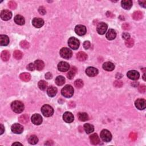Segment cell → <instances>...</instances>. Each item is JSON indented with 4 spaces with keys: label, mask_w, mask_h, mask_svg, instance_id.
<instances>
[{
    "label": "cell",
    "mask_w": 146,
    "mask_h": 146,
    "mask_svg": "<svg viewBox=\"0 0 146 146\" xmlns=\"http://www.w3.org/2000/svg\"><path fill=\"white\" fill-rule=\"evenodd\" d=\"M12 109L15 113H21L24 110V104L22 102L18 101H15L12 102L11 104Z\"/></svg>",
    "instance_id": "cell-1"
},
{
    "label": "cell",
    "mask_w": 146,
    "mask_h": 146,
    "mask_svg": "<svg viewBox=\"0 0 146 146\" xmlns=\"http://www.w3.org/2000/svg\"><path fill=\"white\" fill-rule=\"evenodd\" d=\"M61 93L66 98H71L74 94V88L71 85H66L62 89Z\"/></svg>",
    "instance_id": "cell-2"
},
{
    "label": "cell",
    "mask_w": 146,
    "mask_h": 146,
    "mask_svg": "<svg viewBox=\"0 0 146 146\" xmlns=\"http://www.w3.org/2000/svg\"><path fill=\"white\" fill-rule=\"evenodd\" d=\"M41 112L45 117H50L54 113V110L48 104H45L41 108Z\"/></svg>",
    "instance_id": "cell-3"
},
{
    "label": "cell",
    "mask_w": 146,
    "mask_h": 146,
    "mask_svg": "<svg viewBox=\"0 0 146 146\" xmlns=\"http://www.w3.org/2000/svg\"><path fill=\"white\" fill-rule=\"evenodd\" d=\"M69 47L73 50H77L79 47L80 43L79 40L75 37H71L68 40Z\"/></svg>",
    "instance_id": "cell-4"
},
{
    "label": "cell",
    "mask_w": 146,
    "mask_h": 146,
    "mask_svg": "<svg viewBox=\"0 0 146 146\" xmlns=\"http://www.w3.org/2000/svg\"><path fill=\"white\" fill-rule=\"evenodd\" d=\"M101 139L105 142H109L112 139V135L107 129H103L101 132Z\"/></svg>",
    "instance_id": "cell-5"
},
{
    "label": "cell",
    "mask_w": 146,
    "mask_h": 146,
    "mask_svg": "<svg viewBox=\"0 0 146 146\" xmlns=\"http://www.w3.org/2000/svg\"><path fill=\"white\" fill-rule=\"evenodd\" d=\"M60 55L63 58L70 59L72 56V51L69 48L63 47L60 50Z\"/></svg>",
    "instance_id": "cell-6"
},
{
    "label": "cell",
    "mask_w": 146,
    "mask_h": 146,
    "mask_svg": "<svg viewBox=\"0 0 146 146\" xmlns=\"http://www.w3.org/2000/svg\"><path fill=\"white\" fill-rule=\"evenodd\" d=\"M107 29V25L104 22L99 23L96 27V30L99 34L103 35L106 33Z\"/></svg>",
    "instance_id": "cell-7"
},
{
    "label": "cell",
    "mask_w": 146,
    "mask_h": 146,
    "mask_svg": "<svg viewBox=\"0 0 146 146\" xmlns=\"http://www.w3.org/2000/svg\"><path fill=\"white\" fill-rule=\"evenodd\" d=\"M11 129L13 132H14V134H20L22 133L23 131V126L20 124L18 123H15L13 124Z\"/></svg>",
    "instance_id": "cell-8"
},
{
    "label": "cell",
    "mask_w": 146,
    "mask_h": 146,
    "mask_svg": "<svg viewBox=\"0 0 146 146\" xmlns=\"http://www.w3.org/2000/svg\"><path fill=\"white\" fill-rule=\"evenodd\" d=\"M1 18L4 21H8L11 19L12 17V12L9 10H3L1 12Z\"/></svg>",
    "instance_id": "cell-9"
},
{
    "label": "cell",
    "mask_w": 146,
    "mask_h": 146,
    "mask_svg": "<svg viewBox=\"0 0 146 146\" xmlns=\"http://www.w3.org/2000/svg\"><path fill=\"white\" fill-rule=\"evenodd\" d=\"M135 106L138 110H143L145 109L146 103L144 99H137L135 102Z\"/></svg>",
    "instance_id": "cell-10"
},
{
    "label": "cell",
    "mask_w": 146,
    "mask_h": 146,
    "mask_svg": "<svg viewBox=\"0 0 146 146\" xmlns=\"http://www.w3.org/2000/svg\"><path fill=\"white\" fill-rule=\"evenodd\" d=\"M75 31L77 35L79 36H84L86 33V28L83 25H78L75 28Z\"/></svg>",
    "instance_id": "cell-11"
},
{
    "label": "cell",
    "mask_w": 146,
    "mask_h": 146,
    "mask_svg": "<svg viewBox=\"0 0 146 146\" xmlns=\"http://www.w3.org/2000/svg\"><path fill=\"white\" fill-rule=\"evenodd\" d=\"M98 70L93 67H88L86 70V73L90 77H95L98 74Z\"/></svg>",
    "instance_id": "cell-12"
},
{
    "label": "cell",
    "mask_w": 146,
    "mask_h": 146,
    "mask_svg": "<svg viewBox=\"0 0 146 146\" xmlns=\"http://www.w3.org/2000/svg\"><path fill=\"white\" fill-rule=\"evenodd\" d=\"M127 75V77L129 79L134 80H137L140 77L139 73L135 70H130V71H128Z\"/></svg>",
    "instance_id": "cell-13"
},
{
    "label": "cell",
    "mask_w": 146,
    "mask_h": 146,
    "mask_svg": "<svg viewBox=\"0 0 146 146\" xmlns=\"http://www.w3.org/2000/svg\"><path fill=\"white\" fill-rule=\"evenodd\" d=\"M58 69L60 71L66 72L70 69V65L66 62L62 61L58 63Z\"/></svg>",
    "instance_id": "cell-14"
},
{
    "label": "cell",
    "mask_w": 146,
    "mask_h": 146,
    "mask_svg": "<svg viewBox=\"0 0 146 146\" xmlns=\"http://www.w3.org/2000/svg\"><path fill=\"white\" fill-rule=\"evenodd\" d=\"M31 119L32 123L36 125H40L42 122V118L41 115L38 114V113H36L32 116Z\"/></svg>",
    "instance_id": "cell-15"
},
{
    "label": "cell",
    "mask_w": 146,
    "mask_h": 146,
    "mask_svg": "<svg viewBox=\"0 0 146 146\" xmlns=\"http://www.w3.org/2000/svg\"><path fill=\"white\" fill-rule=\"evenodd\" d=\"M33 25L37 28H40L44 25V21L40 18H34L32 21Z\"/></svg>",
    "instance_id": "cell-16"
},
{
    "label": "cell",
    "mask_w": 146,
    "mask_h": 146,
    "mask_svg": "<svg viewBox=\"0 0 146 146\" xmlns=\"http://www.w3.org/2000/svg\"><path fill=\"white\" fill-rule=\"evenodd\" d=\"M63 119L64 121L66 123H71L74 119V116H73L72 113L70 112H66L64 113L63 115Z\"/></svg>",
    "instance_id": "cell-17"
},
{
    "label": "cell",
    "mask_w": 146,
    "mask_h": 146,
    "mask_svg": "<svg viewBox=\"0 0 146 146\" xmlns=\"http://www.w3.org/2000/svg\"><path fill=\"white\" fill-rule=\"evenodd\" d=\"M103 68L104 70H106V71H111L114 70L115 66L112 62H105V63H104L103 64Z\"/></svg>",
    "instance_id": "cell-18"
},
{
    "label": "cell",
    "mask_w": 146,
    "mask_h": 146,
    "mask_svg": "<svg viewBox=\"0 0 146 146\" xmlns=\"http://www.w3.org/2000/svg\"><path fill=\"white\" fill-rule=\"evenodd\" d=\"M121 5L123 9L129 10L132 6V1L131 0H124L121 2Z\"/></svg>",
    "instance_id": "cell-19"
},
{
    "label": "cell",
    "mask_w": 146,
    "mask_h": 146,
    "mask_svg": "<svg viewBox=\"0 0 146 146\" xmlns=\"http://www.w3.org/2000/svg\"><path fill=\"white\" fill-rule=\"evenodd\" d=\"M9 43V38L6 35H1L0 36V44L1 46H7Z\"/></svg>",
    "instance_id": "cell-20"
},
{
    "label": "cell",
    "mask_w": 146,
    "mask_h": 146,
    "mask_svg": "<svg viewBox=\"0 0 146 146\" xmlns=\"http://www.w3.org/2000/svg\"><path fill=\"white\" fill-rule=\"evenodd\" d=\"M47 95L50 97H54L57 93V88L54 86H50L47 90Z\"/></svg>",
    "instance_id": "cell-21"
},
{
    "label": "cell",
    "mask_w": 146,
    "mask_h": 146,
    "mask_svg": "<svg viewBox=\"0 0 146 146\" xmlns=\"http://www.w3.org/2000/svg\"><path fill=\"white\" fill-rule=\"evenodd\" d=\"M117 37V33L113 29H110L106 34V38L109 40L114 39Z\"/></svg>",
    "instance_id": "cell-22"
},
{
    "label": "cell",
    "mask_w": 146,
    "mask_h": 146,
    "mask_svg": "<svg viewBox=\"0 0 146 146\" xmlns=\"http://www.w3.org/2000/svg\"><path fill=\"white\" fill-rule=\"evenodd\" d=\"M14 22L19 25H23L25 22V18H24L22 15H17L14 17Z\"/></svg>",
    "instance_id": "cell-23"
},
{
    "label": "cell",
    "mask_w": 146,
    "mask_h": 146,
    "mask_svg": "<svg viewBox=\"0 0 146 146\" xmlns=\"http://www.w3.org/2000/svg\"><path fill=\"white\" fill-rule=\"evenodd\" d=\"M90 139L91 143H92V144L94 145L98 144V143H99L100 142L99 137H98V135H97L96 134H92L90 136Z\"/></svg>",
    "instance_id": "cell-24"
},
{
    "label": "cell",
    "mask_w": 146,
    "mask_h": 146,
    "mask_svg": "<svg viewBox=\"0 0 146 146\" xmlns=\"http://www.w3.org/2000/svg\"><path fill=\"white\" fill-rule=\"evenodd\" d=\"M77 72V69L75 67L72 66L71 67V69H70V71L68 72V73L67 74V77L70 79H72L73 78L75 77V74Z\"/></svg>",
    "instance_id": "cell-25"
},
{
    "label": "cell",
    "mask_w": 146,
    "mask_h": 146,
    "mask_svg": "<svg viewBox=\"0 0 146 146\" xmlns=\"http://www.w3.org/2000/svg\"><path fill=\"white\" fill-rule=\"evenodd\" d=\"M77 58L79 61H85L87 58V54L83 51H80L77 54Z\"/></svg>",
    "instance_id": "cell-26"
},
{
    "label": "cell",
    "mask_w": 146,
    "mask_h": 146,
    "mask_svg": "<svg viewBox=\"0 0 146 146\" xmlns=\"http://www.w3.org/2000/svg\"><path fill=\"white\" fill-rule=\"evenodd\" d=\"M34 64L35 66H36V69H37V70H39V71L43 70V69H44L45 67L44 62L41 60L36 61L34 62Z\"/></svg>",
    "instance_id": "cell-27"
},
{
    "label": "cell",
    "mask_w": 146,
    "mask_h": 146,
    "mask_svg": "<svg viewBox=\"0 0 146 146\" xmlns=\"http://www.w3.org/2000/svg\"><path fill=\"white\" fill-rule=\"evenodd\" d=\"M20 78L21 80L24 81V82H28V81L30 80L31 76L30 74L28 72H23L20 74Z\"/></svg>",
    "instance_id": "cell-28"
},
{
    "label": "cell",
    "mask_w": 146,
    "mask_h": 146,
    "mask_svg": "<svg viewBox=\"0 0 146 146\" xmlns=\"http://www.w3.org/2000/svg\"><path fill=\"white\" fill-rule=\"evenodd\" d=\"M84 129L87 134H90L94 131V127L92 124L86 123L84 125Z\"/></svg>",
    "instance_id": "cell-29"
},
{
    "label": "cell",
    "mask_w": 146,
    "mask_h": 146,
    "mask_svg": "<svg viewBox=\"0 0 146 146\" xmlns=\"http://www.w3.org/2000/svg\"><path fill=\"white\" fill-rule=\"evenodd\" d=\"M78 117L79 120L82 121H85L88 119V116L86 112H79L78 114Z\"/></svg>",
    "instance_id": "cell-30"
},
{
    "label": "cell",
    "mask_w": 146,
    "mask_h": 146,
    "mask_svg": "<svg viewBox=\"0 0 146 146\" xmlns=\"http://www.w3.org/2000/svg\"><path fill=\"white\" fill-rule=\"evenodd\" d=\"M1 57L4 61H7L10 58V53L7 50L3 51L1 53Z\"/></svg>",
    "instance_id": "cell-31"
},
{
    "label": "cell",
    "mask_w": 146,
    "mask_h": 146,
    "mask_svg": "<svg viewBox=\"0 0 146 146\" xmlns=\"http://www.w3.org/2000/svg\"><path fill=\"white\" fill-rule=\"evenodd\" d=\"M132 18L134 20L136 21H138L143 18V13L140 11L135 12L132 14Z\"/></svg>",
    "instance_id": "cell-32"
},
{
    "label": "cell",
    "mask_w": 146,
    "mask_h": 146,
    "mask_svg": "<svg viewBox=\"0 0 146 146\" xmlns=\"http://www.w3.org/2000/svg\"><path fill=\"white\" fill-rule=\"evenodd\" d=\"M29 143L30 144H36L38 142V138L36 135H31V136H30L28 139Z\"/></svg>",
    "instance_id": "cell-33"
},
{
    "label": "cell",
    "mask_w": 146,
    "mask_h": 146,
    "mask_svg": "<svg viewBox=\"0 0 146 146\" xmlns=\"http://www.w3.org/2000/svg\"><path fill=\"white\" fill-rule=\"evenodd\" d=\"M19 121L23 124H26L29 121V116L27 114H23L18 118Z\"/></svg>",
    "instance_id": "cell-34"
},
{
    "label": "cell",
    "mask_w": 146,
    "mask_h": 146,
    "mask_svg": "<svg viewBox=\"0 0 146 146\" xmlns=\"http://www.w3.org/2000/svg\"><path fill=\"white\" fill-rule=\"evenodd\" d=\"M65 83V79L63 76H58L55 79V83L58 86H62Z\"/></svg>",
    "instance_id": "cell-35"
},
{
    "label": "cell",
    "mask_w": 146,
    "mask_h": 146,
    "mask_svg": "<svg viewBox=\"0 0 146 146\" xmlns=\"http://www.w3.org/2000/svg\"><path fill=\"white\" fill-rule=\"evenodd\" d=\"M38 87L40 90H45L47 87V83L45 80H40L38 82Z\"/></svg>",
    "instance_id": "cell-36"
},
{
    "label": "cell",
    "mask_w": 146,
    "mask_h": 146,
    "mask_svg": "<svg viewBox=\"0 0 146 146\" xmlns=\"http://www.w3.org/2000/svg\"><path fill=\"white\" fill-rule=\"evenodd\" d=\"M22 53L20 50H15L13 53V56L16 59H21L22 58Z\"/></svg>",
    "instance_id": "cell-37"
},
{
    "label": "cell",
    "mask_w": 146,
    "mask_h": 146,
    "mask_svg": "<svg viewBox=\"0 0 146 146\" xmlns=\"http://www.w3.org/2000/svg\"><path fill=\"white\" fill-rule=\"evenodd\" d=\"M74 85L77 88H80L83 86V80L81 79H77L75 81Z\"/></svg>",
    "instance_id": "cell-38"
},
{
    "label": "cell",
    "mask_w": 146,
    "mask_h": 146,
    "mask_svg": "<svg viewBox=\"0 0 146 146\" xmlns=\"http://www.w3.org/2000/svg\"><path fill=\"white\" fill-rule=\"evenodd\" d=\"M125 44L127 47H132L134 45V40L133 39L129 38L126 40Z\"/></svg>",
    "instance_id": "cell-39"
},
{
    "label": "cell",
    "mask_w": 146,
    "mask_h": 146,
    "mask_svg": "<svg viewBox=\"0 0 146 146\" xmlns=\"http://www.w3.org/2000/svg\"><path fill=\"white\" fill-rule=\"evenodd\" d=\"M20 46L23 48H28L29 47V44L26 40H22L20 42Z\"/></svg>",
    "instance_id": "cell-40"
},
{
    "label": "cell",
    "mask_w": 146,
    "mask_h": 146,
    "mask_svg": "<svg viewBox=\"0 0 146 146\" xmlns=\"http://www.w3.org/2000/svg\"><path fill=\"white\" fill-rule=\"evenodd\" d=\"M8 6H9L10 9H13V10H14L16 8H17V4L15 3L14 1H10L9 3H8Z\"/></svg>",
    "instance_id": "cell-41"
},
{
    "label": "cell",
    "mask_w": 146,
    "mask_h": 146,
    "mask_svg": "<svg viewBox=\"0 0 146 146\" xmlns=\"http://www.w3.org/2000/svg\"><path fill=\"white\" fill-rule=\"evenodd\" d=\"M129 138L132 141H135V140L137 139V134L135 132H131V133L129 134Z\"/></svg>",
    "instance_id": "cell-42"
},
{
    "label": "cell",
    "mask_w": 146,
    "mask_h": 146,
    "mask_svg": "<svg viewBox=\"0 0 146 146\" xmlns=\"http://www.w3.org/2000/svg\"><path fill=\"white\" fill-rule=\"evenodd\" d=\"M35 69H36V66H35V64L33 63H29L28 66H27V69L30 70V71H34Z\"/></svg>",
    "instance_id": "cell-43"
},
{
    "label": "cell",
    "mask_w": 146,
    "mask_h": 146,
    "mask_svg": "<svg viewBox=\"0 0 146 146\" xmlns=\"http://www.w3.org/2000/svg\"><path fill=\"white\" fill-rule=\"evenodd\" d=\"M113 85L115 86L116 87H121L123 86V83L120 80H116L114 82Z\"/></svg>",
    "instance_id": "cell-44"
},
{
    "label": "cell",
    "mask_w": 146,
    "mask_h": 146,
    "mask_svg": "<svg viewBox=\"0 0 146 146\" xmlns=\"http://www.w3.org/2000/svg\"><path fill=\"white\" fill-rule=\"evenodd\" d=\"M38 12L39 13H40V14H42V15H44L46 14V9H45V8L44 7V6H40L39 7V9H38Z\"/></svg>",
    "instance_id": "cell-45"
},
{
    "label": "cell",
    "mask_w": 146,
    "mask_h": 146,
    "mask_svg": "<svg viewBox=\"0 0 146 146\" xmlns=\"http://www.w3.org/2000/svg\"><path fill=\"white\" fill-rule=\"evenodd\" d=\"M90 46H91L90 42L88 41V40H86V41L83 43V47H84V48L86 50L88 49V48L90 47Z\"/></svg>",
    "instance_id": "cell-46"
},
{
    "label": "cell",
    "mask_w": 146,
    "mask_h": 146,
    "mask_svg": "<svg viewBox=\"0 0 146 146\" xmlns=\"http://www.w3.org/2000/svg\"><path fill=\"white\" fill-rule=\"evenodd\" d=\"M138 89H139V91L140 93H145V90H146L145 86V85H140V86H139Z\"/></svg>",
    "instance_id": "cell-47"
},
{
    "label": "cell",
    "mask_w": 146,
    "mask_h": 146,
    "mask_svg": "<svg viewBox=\"0 0 146 146\" xmlns=\"http://www.w3.org/2000/svg\"><path fill=\"white\" fill-rule=\"evenodd\" d=\"M122 37L125 40H127L130 38V35H129L128 33H124L122 34Z\"/></svg>",
    "instance_id": "cell-48"
},
{
    "label": "cell",
    "mask_w": 146,
    "mask_h": 146,
    "mask_svg": "<svg viewBox=\"0 0 146 146\" xmlns=\"http://www.w3.org/2000/svg\"><path fill=\"white\" fill-rule=\"evenodd\" d=\"M52 77H53V75L52 74H51V72H48L45 75V78H46V79H50L52 78Z\"/></svg>",
    "instance_id": "cell-49"
},
{
    "label": "cell",
    "mask_w": 146,
    "mask_h": 146,
    "mask_svg": "<svg viewBox=\"0 0 146 146\" xmlns=\"http://www.w3.org/2000/svg\"><path fill=\"white\" fill-rule=\"evenodd\" d=\"M129 28H130V27H129V25H128V23H125L123 24V25H122L123 29L126 30H127L129 29Z\"/></svg>",
    "instance_id": "cell-50"
},
{
    "label": "cell",
    "mask_w": 146,
    "mask_h": 146,
    "mask_svg": "<svg viewBox=\"0 0 146 146\" xmlns=\"http://www.w3.org/2000/svg\"><path fill=\"white\" fill-rule=\"evenodd\" d=\"M139 4L140 6L143 7H146V1H139Z\"/></svg>",
    "instance_id": "cell-51"
},
{
    "label": "cell",
    "mask_w": 146,
    "mask_h": 146,
    "mask_svg": "<svg viewBox=\"0 0 146 146\" xmlns=\"http://www.w3.org/2000/svg\"><path fill=\"white\" fill-rule=\"evenodd\" d=\"M0 128H1V132H0V134L2 135L5 131V128H4V127L3 125H2V124H1V126H0Z\"/></svg>",
    "instance_id": "cell-52"
},
{
    "label": "cell",
    "mask_w": 146,
    "mask_h": 146,
    "mask_svg": "<svg viewBox=\"0 0 146 146\" xmlns=\"http://www.w3.org/2000/svg\"><path fill=\"white\" fill-rule=\"evenodd\" d=\"M53 144V142L52 140H49V141H47L46 143H45V145H51Z\"/></svg>",
    "instance_id": "cell-53"
},
{
    "label": "cell",
    "mask_w": 146,
    "mask_h": 146,
    "mask_svg": "<svg viewBox=\"0 0 146 146\" xmlns=\"http://www.w3.org/2000/svg\"><path fill=\"white\" fill-rule=\"evenodd\" d=\"M22 145V144H21V143H18V142L14 143H13V144H12V145Z\"/></svg>",
    "instance_id": "cell-54"
}]
</instances>
